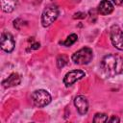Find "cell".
Instances as JSON below:
<instances>
[{
	"label": "cell",
	"instance_id": "1",
	"mask_svg": "<svg viewBox=\"0 0 123 123\" xmlns=\"http://www.w3.org/2000/svg\"><path fill=\"white\" fill-rule=\"evenodd\" d=\"M101 67L108 76L120 74L123 72V58L115 54H109L103 58Z\"/></svg>",
	"mask_w": 123,
	"mask_h": 123
},
{
	"label": "cell",
	"instance_id": "2",
	"mask_svg": "<svg viewBox=\"0 0 123 123\" xmlns=\"http://www.w3.org/2000/svg\"><path fill=\"white\" fill-rule=\"evenodd\" d=\"M59 16V8L56 5H48L42 12L41 24L43 27L50 26Z\"/></svg>",
	"mask_w": 123,
	"mask_h": 123
},
{
	"label": "cell",
	"instance_id": "3",
	"mask_svg": "<svg viewBox=\"0 0 123 123\" xmlns=\"http://www.w3.org/2000/svg\"><path fill=\"white\" fill-rule=\"evenodd\" d=\"M92 58H93V53L89 47L81 48L72 55V61L76 64H81V65L89 63Z\"/></svg>",
	"mask_w": 123,
	"mask_h": 123
},
{
	"label": "cell",
	"instance_id": "4",
	"mask_svg": "<svg viewBox=\"0 0 123 123\" xmlns=\"http://www.w3.org/2000/svg\"><path fill=\"white\" fill-rule=\"evenodd\" d=\"M31 99L36 107L43 108L51 102V95L49 94L48 91L44 89H38L32 93Z\"/></svg>",
	"mask_w": 123,
	"mask_h": 123
},
{
	"label": "cell",
	"instance_id": "5",
	"mask_svg": "<svg viewBox=\"0 0 123 123\" xmlns=\"http://www.w3.org/2000/svg\"><path fill=\"white\" fill-rule=\"evenodd\" d=\"M110 37L112 45L116 49L123 50V31L118 25H112L111 27Z\"/></svg>",
	"mask_w": 123,
	"mask_h": 123
},
{
	"label": "cell",
	"instance_id": "6",
	"mask_svg": "<svg viewBox=\"0 0 123 123\" xmlns=\"http://www.w3.org/2000/svg\"><path fill=\"white\" fill-rule=\"evenodd\" d=\"M0 45L2 50H4L7 53H11L15 46V41L13 39V37L10 33H2L0 38Z\"/></svg>",
	"mask_w": 123,
	"mask_h": 123
},
{
	"label": "cell",
	"instance_id": "7",
	"mask_svg": "<svg viewBox=\"0 0 123 123\" xmlns=\"http://www.w3.org/2000/svg\"><path fill=\"white\" fill-rule=\"evenodd\" d=\"M85 75H86V73L83 70H79V69L71 70L65 74V76L63 78V83L66 86H70L71 85H73L74 83H76L77 81H79L80 79L85 77Z\"/></svg>",
	"mask_w": 123,
	"mask_h": 123
},
{
	"label": "cell",
	"instance_id": "8",
	"mask_svg": "<svg viewBox=\"0 0 123 123\" xmlns=\"http://www.w3.org/2000/svg\"><path fill=\"white\" fill-rule=\"evenodd\" d=\"M74 105L80 114H86L88 111V102L83 95H78L74 99Z\"/></svg>",
	"mask_w": 123,
	"mask_h": 123
},
{
	"label": "cell",
	"instance_id": "9",
	"mask_svg": "<svg viewBox=\"0 0 123 123\" xmlns=\"http://www.w3.org/2000/svg\"><path fill=\"white\" fill-rule=\"evenodd\" d=\"M21 82V77L18 73H12L6 80L2 82V85L4 87H11L19 85Z\"/></svg>",
	"mask_w": 123,
	"mask_h": 123
},
{
	"label": "cell",
	"instance_id": "10",
	"mask_svg": "<svg viewBox=\"0 0 123 123\" xmlns=\"http://www.w3.org/2000/svg\"><path fill=\"white\" fill-rule=\"evenodd\" d=\"M113 11V5L109 0H102L98 5V12L102 15H108Z\"/></svg>",
	"mask_w": 123,
	"mask_h": 123
},
{
	"label": "cell",
	"instance_id": "11",
	"mask_svg": "<svg viewBox=\"0 0 123 123\" xmlns=\"http://www.w3.org/2000/svg\"><path fill=\"white\" fill-rule=\"evenodd\" d=\"M1 7L5 12H12L17 7V2L15 0H1Z\"/></svg>",
	"mask_w": 123,
	"mask_h": 123
},
{
	"label": "cell",
	"instance_id": "12",
	"mask_svg": "<svg viewBox=\"0 0 123 123\" xmlns=\"http://www.w3.org/2000/svg\"><path fill=\"white\" fill-rule=\"evenodd\" d=\"M78 39V37L76 34H71L67 37V38L64 40V41H62L61 44L64 45V46H71L72 44H74Z\"/></svg>",
	"mask_w": 123,
	"mask_h": 123
},
{
	"label": "cell",
	"instance_id": "13",
	"mask_svg": "<svg viewBox=\"0 0 123 123\" xmlns=\"http://www.w3.org/2000/svg\"><path fill=\"white\" fill-rule=\"evenodd\" d=\"M67 62H68V58L66 56H64V55H61L57 59V65H58L59 68L63 67L64 65L67 64Z\"/></svg>",
	"mask_w": 123,
	"mask_h": 123
},
{
	"label": "cell",
	"instance_id": "14",
	"mask_svg": "<svg viewBox=\"0 0 123 123\" xmlns=\"http://www.w3.org/2000/svg\"><path fill=\"white\" fill-rule=\"evenodd\" d=\"M108 115L105 113H96L93 117V122H107Z\"/></svg>",
	"mask_w": 123,
	"mask_h": 123
},
{
	"label": "cell",
	"instance_id": "15",
	"mask_svg": "<svg viewBox=\"0 0 123 123\" xmlns=\"http://www.w3.org/2000/svg\"><path fill=\"white\" fill-rule=\"evenodd\" d=\"M39 46H40V44H39V42H37V41H34V42H32L31 43V45H30V50H36V49H38L39 48Z\"/></svg>",
	"mask_w": 123,
	"mask_h": 123
},
{
	"label": "cell",
	"instance_id": "16",
	"mask_svg": "<svg viewBox=\"0 0 123 123\" xmlns=\"http://www.w3.org/2000/svg\"><path fill=\"white\" fill-rule=\"evenodd\" d=\"M86 16V12H76L74 15H73V18H85Z\"/></svg>",
	"mask_w": 123,
	"mask_h": 123
},
{
	"label": "cell",
	"instance_id": "17",
	"mask_svg": "<svg viewBox=\"0 0 123 123\" xmlns=\"http://www.w3.org/2000/svg\"><path fill=\"white\" fill-rule=\"evenodd\" d=\"M108 121H110V122H119V118L113 115V116H111L110 119H108Z\"/></svg>",
	"mask_w": 123,
	"mask_h": 123
},
{
	"label": "cell",
	"instance_id": "18",
	"mask_svg": "<svg viewBox=\"0 0 123 123\" xmlns=\"http://www.w3.org/2000/svg\"><path fill=\"white\" fill-rule=\"evenodd\" d=\"M112 2H113V4L118 5V6L123 4V0H112Z\"/></svg>",
	"mask_w": 123,
	"mask_h": 123
}]
</instances>
